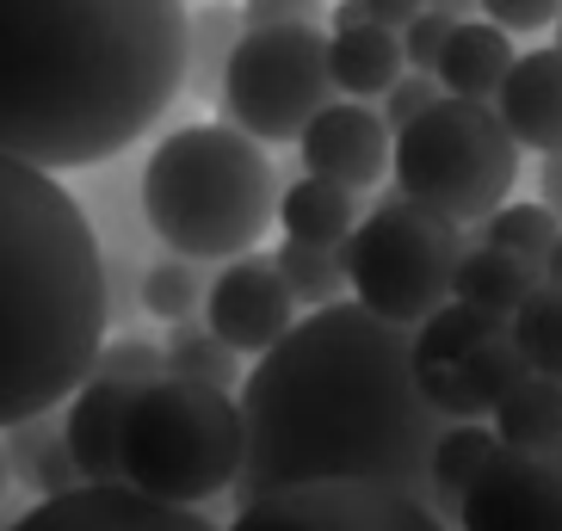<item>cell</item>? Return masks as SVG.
I'll return each mask as SVG.
<instances>
[{
	"label": "cell",
	"instance_id": "23",
	"mask_svg": "<svg viewBox=\"0 0 562 531\" xmlns=\"http://www.w3.org/2000/svg\"><path fill=\"white\" fill-rule=\"evenodd\" d=\"M241 32H248V19L229 0H204L192 13V32H186V93H199V100L223 93V68H229Z\"/></svg>",
	"mask_w": 562,
	"mask_h": 531
},
{
	"label": "cell",
	"instance_id": "13",
	"mask_svg": "<svg viewBox=\"0 0 562 531\" xmlns=\"http://www.w3.org/2000/svg\"><path fill=\"white\" fill-rule=\"evenodd\" d=\"M297 155H303V173L371 192L396 161V131L383 124V112L371 100H328L310 117V131L297 136Z\"/></svg>",
	"mask_w": 562,
	"mask_h": 531
},
{
	"label": "cell",
	"instance_id": "27",
	"mask_svg": "<svg viewBox=\"0 0 562 531\" xmlns=\"http://www.w3.org/2000/svg\"><path fill=\"white\" fill-rule=\"evenodd\" d=\"M272 260H279L284 284H291V297H297L303 309H328V303H340V291H352V284H347V248L284 241Z\"/></svg>",
	"mask_w": 562,
	"mask_h": 531
},
{
	"label": "cell",
	"instance_id": "34",
	"mask_svg": "<svg viewBox=\"0 0 562 531\" xmlns=\"http://www.w3.org/2000/svg\"><path fill=\"white\" fill-rule=\"evenodd\" d=\"M451 32H458V19H451L446 7H432V0H427V7L402 25V56H408V68H427V75H432Z\"/></svg>",
	"mask_w": 562,
	"mask_h": 531
},
{
	"label": "cell",
	"instance_id": "36",
	"mask_svg": "<svg viewBox=\"0 0 562 531\" xmlns=\"http://www.w3.org/2000/svg\"><path fill=\"white\" fill-rule=\"evenodd\" d=\"M248 25H328V0H241Z\"/></svg>",
	"mask_w": 562,
	"mask_h": 531
},
{
	"label": "cell",
	"instance_id": "41",
	"mask_svg": "<svg viewBox=\"0 0 562 531\" xmlns=\"http://www.w3.org/2000/svg\"><path fill=\"white\" fill-rule=\"evenodd\" d=\"M13 495V464H7V445H0V500Z\"/></svg>",
	"mask_w": 562,
	"mask_h": 531
},
{
	"label": "cell",
	"instance_id": "20",
	"mask_svg": "<svg viewBox=\"0 0 562 531\" xmlns=\"http://www.w3.org/2000/svg\"><path fill=\"white\" fill-rule=\"evenodd\" d=\"M538 284H544V266L519 260V253H507V248H488V241H470L458 272H451V297L476 303V309H495V316L513 321V309H519Z\"/></svg>",
	"mask_w": 562,
	"mask_h": 531
},
{
	"label": "cell",
	"instance_id": "12",
	"mask_svg": "<svg viewBox=\"0 0 562 531\" xmlns=\"http://www.w3.org/2000/svg\"><path fill=\"white\" fill-rule=\"evenodd\" d=\"M13 531H223L204 507H167L136 495L131 482H81L68 495H44L19 513Z\"/></svg>",
	"mask_w": 562,
	"mask_h": 531
},
{
	"label": "cell",
	"instance_id": "2",
	"mask_svg": "<svg viewBox=\"0 0 562 531\" xmlns=\"http://www.w3.org/2000/svg\"><path fill=\"white\" fill-rule=\"evenodd\" d=\"M186 0H0V155L105 167L186 93Z\"/></svg>",
	"mask_w": 562,
	"mask_h": 531
},
{
	"label": "cell",
	"instance_id": "24",
	"mask_svg": "<svg viewBox=\"0 0 562 531\" xmlns=\"http://www.w3.org/2000/svg\"><path fill=\"white\" fill-rule=\"evenodd\" d=\"M501 328H507V316L476 309V303H463V297H446L420 328H414V365H463V359Z\"/></svg>",
	"mask_w": 562,
	"mask_h": 531
},
{
	"label": "cell",
	"instance_id": "19",
	"mask_svg": "<svg viewBox=\"0 0 562 531\" xmlns=\"http://www.w3.org/2000/svg\"><path fill=\"white\" fill-rule=\"evenodd\" d=\"M0 445H7V464H13V482L19 488H32L37 500L44 495H68V488H81V464H75V451L63 439V415H32V420H13V427L0 432Z\"/></svg>",
	"mask_w": 562,
	"mask_h": 531
},
{
	"label": "cell",
	"instance_id": "28",
	"mask_svg": "<svg viewBox=\"0 0 562 531\" xmlns=\"http://www.w3.org/2000/svg\"><path fill=\"white\" fill-rule=\"evenodd\" d=\"M513 340H519V352L531 359V371H544V377L562 383V284H538L519 309H513Z\"/></svg>",
	"mask_w": 562,
	"mask_h": 531
},
{
	"label": "cell",
	"instance_id": "17",
	"mask_svg": "<svg viewBox=\"0 0 562 531\" xmlns=\"http://www.w3.org/2000/svg\"><path fill=\"white\" fill-rule=\"evenodd\" d=\"M513 63H519V50H513V37L501 25H488V19H458V32L446 37L432 75L458 100H495Z\"/></svg>",
	"mask_w": 562,
	"mask_h": 531
},
{
	"label": "cell",
	"instance_id": "15",
	"mask_svg": "<svg viewBox=\"0 0 562 531\" xmlns=\"http://www.w3.org/2000/svg\"><path fill=\"white\" fill-rule=\"evenodd\" d=\"M131 383L112 377H87L75 396L63 402V439L75 451L87 482H124L117 470V432H124V408H131Z\"/></svg>",
	"mask_w": 562,
	"mask_h": 531
},
{
	"label": "cell",
	"instance_id": "25",
	"mask_svg": "<svg viewBox=\"0 0 562 531\" xmlns=\"http://www.w3.org/2000/svg\"><path fill=\"white\" fill-rule=\"evenodd\" d=\"M167 352V377H186V383H211V389H241V352L229 340H216L211 321H173L161 340Z\"/></svg>",
	"mask_w": 562,
	"mask_h": 531
},
{
	"label": "cell",
	"instance_id": "33",
	"mask_svg": "<svg viewBox=\"0 0 562 531\" xmlns=\"http://www.w3.org/2000/svg\"><path fill=\"white\" fill-rule=\"evenodd\" d=\"M439 93H446V87H439V75H427V68H402L396 87L378 100V112H383V124H390V131H408V124L427 112Z\"/></svg>",
	"mask_w": 562,
	"mask_h": 531
},
{
	"label": "cell",
	"instance_id": "32",
	"mask_svg": "<svg viewBox=\"0 0 562 531\" xmlns=\"http://www.w3.org/2000/svg\"><path fill=\"white\" fill-rule=\"evenodd\" d=\"M414 383H420V396L439 420H488V408L476 402V389L463 383V365H414Z\"/></svg>",
	"mask_w": 562,
	"mask_h": 531
},
{
	"label": "cell",
	"instance_id": "1",
	"mask_svg": "<svg viewBox=\"0 0 562 531\" xmlns=\"http://www.w3.org/2000/svg\"><path fill=\"white\" fill-rule=\"evenodd\" d=\"M241 476L229 500L284 482L364 476L432 507V445L446 420L414 383V328L371 316L359 297L310 309L241 377Z\"/></svg>",
	"mask_w": 562,
	"mask_h": 531
},
{
	"label": "cell",
	"instance_id": "30",
	"mask_svg": "<svg viewBox=\"0 0 562 531\" xmlns=\"http://www.w3.org/2000/svg\"><path fill=\"white\" fill-rule=\"evenodd\" d=\"M531 377V359L519 352V340H513V328H501V334H488L470 359H463V383L476 389V402L495 415L501 402H507V389H519V383Z\"/></svg>",
	"mask_w": 562,
	"mask_h": 531
},
{
	"label": "cell",
	"instance_id": "9",
	"mask_svg": "<svg viewBox=\"0 0 562 531\" xmlns=\"http://www.w3.org/2000/svg\"><path fill=\"white\" fill-rule=\"evenodd\" d=\"M223 531H451L427 500L402 495L390 482L364 476H322L284 482L272 495L235 507Z\"/></svg>",
	"mask_w": 562,
	"mask_h": 531
},
{
	"label": "cell",
	"instance_id": "42",
	"mask_svg": "<svg viewBox=\"0 0 562 531\" xmlns=\"http://www.w3.org/2000/svg\"><path fill=\"white\" fill-rule=\"evenodd\" d=\"M557 44H562V19H557Z\"/></svg>",
	"mask_w": 562,
	"mask_h": 531
},
{
	"label": "cell",
	"instance_id": "4",
	"mask_svg": "<svg viewBox=\"0 0 562 531\" xmlns=\"http://www.w3.org/2000/svg\"><path fill=\"white\" fill-rule=\"evenodd\" d=\"M143 223L167 253L235 260L279 223V173L235 124H180L143 161Z\"/></svg>",
	"mask_w": 562,
	"mask_h": 531
},
{
	"label": "cell",
	"instance_id": "38",
	"mask_svg": "<svg viewBox=\"0 0 562 531\" xmlns=\"http://www.w3.org/2000/svg\"><path fill=\"white\" fill-rule=\"evenodd\" d=\"M420 7H427V0H364V13L383 19V25H396V32L408 25L414 13H420Z\"/></svg>",
	"mask_w": 562,
	"mask_h": 531
},
{
	"label": "cell",
	"instance_id": "22",
	"mask_svg": "<svg viewBox=\"0 0 562 531\" xmlns=\"http://www.w3.org/2000/svg\"><path fill=\"white\" fill-rule=\"evenodd\" d=\"M495 439L501 445H519V451H562V383L531 371L519 389H507L495 415Z\"/></svg>",
	"mask_w": 562,
	"mask_h": 531
},
{
	"label": "cell",
	"instance_id": "40",
	"mask_svg": "<svg viewBox=\"0 0 562 531\" xmlns=\"http://www.w3.org/2000/svg\"><path fill=\"white\" fill-rule=\"evenodd\" d=\"M544 279L562 284V235H557V248H550V260H544Z\"/></svg>",
	"mask_w": 562,
	"mask_h": 531
},
{
	"label": "cell",
	"instance_id": "5",
	"mask_svg": "<svg viewBox=\"0 0 562 531\" xmlns=\"http://www.w3.org/2000/svg\"><path fill=\"white\" fill-rule=\"evenodd\" d=\"M241 402L229 389L186 377L143 383L124 408L117 432V470L136 495L167 500V507H211L241 476Z\"/></svg>",
	"mask_w": 562,
	"mask_h": 531
},
{
	"label": "cell",
	"instance_id": "39",
	"mask_svg": "<svg viewBox=\"0 0 562 531\" xmlns=\"http://www.w3.org/2000/svg\"><path fill=\"white\" fill-rule=\"evenodd\" d=\"M19 513H25V507H19V500H13V495L0 500V531H13V526H19Z\"/></svg>",
	"mask_w": 562,
	"mask_h": 531
},
{
	"label": "cell",
	"instance_id": "26",
	"mask_svg": "<svg viewBox=\"0 0 562 531\" xmlns=\"http://www.w3.org/2000/svg\"><path fill=\"white\" fill-rule=\"evenodd\" d=\"M204 297H211V279H204V260H186V253H167V260L143 266V316L155 321H199Z\"/></svg>",
	"mask_w": 562,
	"mask_h": 531
},
{
	"label": "cell",
	"instance_id": "18",
	"mask_svg": "<svg viewBox=\"0 0 562 531\" xmlns=\"http://www.w3.org/2000/svg\"><path fill=\"white\" fill-rule=\"evenodd\" d=\"M359 192L352 185H334L322 173H297V180L279 192V223L284 241H310V248H347L352 229H359Z\"/></svg>",
	"mask_w": 562,
	"mask_h": 531
},
{
	"label": "cell",
	"instance_id": "11",
	"mask_svg": "<svg viewBox=\"0 0 562 531\" xmlns=\"http://www.w3.org/2000/svg\"><path fill=\"white\" fill-rule=\"evenodd\" d=\"M204 321L241 359L248 352L260 359L266 347H279L284 334L297 328V297H291L279 260H266V253H235V260H223V272L211 279V297H204Z\"/></svg>",
	"mask_w": 562,
	"mask_h": 531
},
{
	"label": "cell",
	"instance_id": "16",
	"mask_svg": "<svg viewBox=\"0 0 562 531\" xmlns=\"http://www.w3.org/2000/svg\"><path fill=\"white\" fill-rule=\"evenodd\" d=\"M402 68H408L402 32L383 25V19H359V25H334L328 32V75L340 100H383Z\"/></svg>",
	"mask_w": 562,
	"mask_h": 531
},
{
	"label": "cell",
	"instance_id": "35",
	"mask_svg": "<svg viewBox=\"0 0 562 531\" xmlns=\"http://www.w3.org/2000/svg\"><path fill=\"white\" fill-rule=\"evenodd\" d=\"M482 19L501 25L507 37H538V32H557L562 19V0H476Z\"/></svg>",
	"mask_w": 562,
	"mask_h": 531
},
{
	"label": "cell",
	"instance_id": "29",
	"mask_svg": "<svg viewBox=\"0 0 562 531\" xmlns=\"http://www.w3.org/2000/svg\"><path fill=\"white\" fill-rule=\"evenodd\" d=\"M557 235H562V216L550 211L544 199L538 204H501L488 223H482V235L476 241H488V248H507V253H519V260H531V266H544L550 260V248H557Z\"/></svg>",
	"mask_w": 562,
	"mask_h": 531
},
{
	"label": "cell",
	"instance_id": "14",
	"mask_svg": "<svg viewBox=\"0 0 562 531\" xmlns=\"http://www.w3.org/2000/svg\"><path fill=\"white\" fill-rule=\"evenodd\" d=\"M501 124L513 131V143L531 155L562 149V44H538L507 68V81L495 93Z\"/></svg>",
	"mask_w": 562,
	"mask_h": 531
},
{
	"label": "cell",
	"instance_id": "3",
	"mask_svg": "<svg viewBox=\"0 0 562 531\" xmlns=\"http://www.w3.org/2000/svg\"><path fill=\"white\" fill-rule=\"evenodd\" d=\"M112 328L105 248L56 173L0 155V432L56 415Z\"/></svg>",
	"mask_w": 562,
	"mask_h": 531
},
{
	"label": "cell",
	"instance_id": "10",
	"mask_svg": "<svg viewBox=\"0 0 562 531\" xmlns=\"http://www.w3.org/2000/svg\"><path fill=\"white\" fill-rule=\"evenodd\" d=\"M451 531H562V451L495 445Z\"/></svg>",
	"mask_w": 562,
	"mask_h": 531
},
{
	"label": "cell",
	"instance_id": "7",
	"mask_svg": "<svg viewBox=\"0 0 562 531\" xmlns=\"http://www.w3.org/2000/svg\"><path fill=\"white\" fill-rule=\"evenodd\" d=\"M463 248L470 241L451 216L414 204L408 192H383L347 241V284L371 316L420 328L451 297V272Z\"/></svg>",
	"mask_w": 562,
	"mask_h": 531
},
{
	"label": "cell",
	"instance_id": "6",
	"mask_svg": "<svg viewBox=\"0 0 562 531\" xmlns=\"http://www.w3.org/2000/svg\"><path fill=\"white\" fill-rule=\"evenodd\" d=\"M396 192L451 216L458 229H482L519 185V143L501 124L495 100L439 93L408 131H396Z\"/></svg>",
	"mask_w": 562,
	"mask_h": 531
},
{
	"label": "cell",
	"instance_id": "37",
	"mask_svg": "<svg viewBox=\"0 0 562 531\" xmlns=\"http://www.w3.org/2000/svg\"><path fill=\"white\" fill-rule=\"evenodd\" d=\"M538 199L562 216V149H550L544 161H538Z\"/></svg>",
	"mask_w": 562,
	"mask_h": 531
},
{
	"label": "cell",
	"instance_id": "21",
	"mask_svg": "<svg viewBox=\"0 0 562 531\" xmlns=\"http://www.w3.org/2000/svg\"><path fill=\"white\" fill-rule=\"evenodd\" d=\"M495 445H501L495 420H451V427L439 432V445H432V513L446 519V526H458L463 495H470V482L482 476V464H488Z\"/></svg>",
	"mask_w": 562,
	"mask_h": 531
},
{
	"label": "cell",
	"instance_id": "31",
	"mask_svg": "<svg viewBox=\"0 0 562 531\" xmlns=\"http://www.w3.org/2000/svg\"><path fill=\"white\" fill-rule=\"evenodd\" d=\"M93 377H112V383H131V389H143V383L167 377V352L155 347V340H143V334H117V340H105L100 359H93Z\"/></svg>",
	"mask_w": 562,
	"mask_h": 531
},
{
	"label": "cell",
	"instance_id": "8",
	"mask_svg": "<svg viewBox=\"0 0 562 531\" xmlns=\"http://www.w3.org/2000/svg\"><path fill=\"white\" fill-rule=\"evenodd\" d=\"M328 100V25H248L216 93L223 124L248 131L254 143H297Z\"/></svg>",
	"mask_w": 562,
	"mask_h": 531
}]
</instances>
